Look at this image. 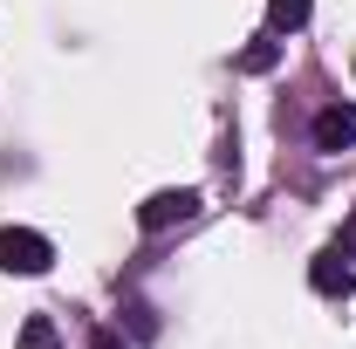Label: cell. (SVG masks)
<instances>
[{
	"instance_id": "1",
	"label": "cell",
	"mask_w": 356,
	"mask_h": 349,
	"mask_svg": "<svg viewBox=\"0 0 356 349\" xmlns=\"http://www.w3.org/2000/svg\"><path fill=\"white\" fill-rule=\"evenodd\" d=\"M55 247H48L35 226H0V267L7 274H48Z\"/></svg>"
},
{
	"instance_id": "2",
	"label": "cell",
	"mask_w": 356,
	"mask_h": 349,
	"mask_svg": "<svg viewBox=\"0 0 356 349\" xmlns=\"http://www.w3.org/2000/svg\"><path fill=\"white\" fill-rule=\"evenodd\" d=\"M199 213V192H185V185H172V192H151L144 206H137V226L144 233H165V226H178V219Z\"/></svg>"
},
{
	"instance_id": "3",
	"label": "cell",
	"mask_w": 356,
	"mask_h": 349,
	"mask_svg": "<svg viewBox=\"0 0 356 349\" xmlns=\"http://www.w3.org/2000/svg\"><path fill=\"white\" fill-rule=\"evenodd\" d=\"M356 144V103H329L315 117V151H350Z\"/></svg>"
},
{
	"instance_id": "4",
	"label": "cell",
	"mask_w": 356,
	"mask_h": 349,
	"mask_svg": "<svg viewBox=\"0 0 356 349\" xmlns=\"http://www.w3.org/2000/svg\"><path fill=\"white\" fill-rule=\"evenodd\" d=\"M309 281H315V295H350V288H356V267H350L343 247H329V254H315Z\"/></svg>"
},
{
	"instance_id": "5",
	"label": "cell",
	"mask_w": 356,
	"mask_h": 349,
	"mask_svg": "<svg viewBox=\"0 0 356 349\" xmlns=\"http://www.w3.org/2000/svg\"><path fill=\"white\" fill-rule=\"evenodd\" d=\"M309 21V0H267V28H281V35H295Z\"/></svg>"
},
{
	"instance_id": "6",
	"label": "cell",
	"mask_w": 356,
	"mask_h": 349,
	"mask_svg": "<svg viewBox=\"0 0 356 349\" xmlns=\"http://www.w3.org/2000/svg\"><path fill=\"white\" fill-rule=\"evenodd\" d=\"M274 55H281L274 42H254L247 55H240V69H247V76H261V69H274Z\"/></svg>"
},
{
	"instance_id": "7",
	"label": "cell",
	"mask_w": 356,
	"mask_h": 349,
	"mask_svg": "<svg viewBox=\"0 0 356 349\" xmlns=\"http://www.w3.org/2000/svg\"><path fill=\"white\" fill-rule=\"evenodd\" d=\"M89 349H117V336H110V329H96V336H89Z\"/></svg>"
},
{
	"instance_id": "8",
	"label": "cell",
	"mask_w": 356,
	"mask_h": 349,
	"mask_svg": "<svg viewBox=\"0 0 356 349\" xmlns=\"http://www.w3.org/2000/svg\"><path fill=\"white\" fill-rule=\"evenodd\" d=\"M343 254H350V261H356V219H350V226H343Z\"/></svg>"
}]
</instances>
